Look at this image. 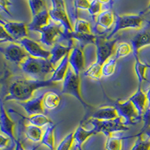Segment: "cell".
Segmentation results:
<instances>
[{
    "mask_svg": "<svg viewBox=\"0 0 150 150\" xmlns=\"http://www.w3.org/2000/svg\"><path fill=\"white\" fill-rule=\"evenodd\" d=\"M118 38H113L112 39H108L106 36L96 35V62L98 63L104 65L110 57L112 56L115 45Z\"/></svg>",
    "mask_w": 150,
    "mask_h": 150,
    "instance_id": "cell-9",
    "label": "cell"
},
{
    "mask_svg": "<svg viewBox=\"0 0 150 150\" xmlns=\"http://www.w3.org/2000/svg\"><path fill=\"white\" fill-rule=\"evenodd\" d=\"M62 93L74 96L80 104H82V106L86 110L92 108V106L85 102L81 96L80 75L76 74L71 66L68 68L63 83H62Z\"/></svg>",
    "mask_w": 150,
    "mask_h": 150,
    "instance_id": "cell-4",
    "label": "cell"
},
{
    "mask_svg": "<svg viewBox=\"0 0 150 150\" xmlns=\"http://www.w3.org/2000/svg\"><path fill=\"white\" fill-rule=\"evenodd\" d=\"M25 49L28 54L30 56H33L34 58L45 59H50L51 53L50 50L43 49L42 47L38 44L36 41L33 40L25 38L21 41H17Z\"/></svg>",
    "mask_w": 150,
    "mask_h": 150,
    "instance_id": "cell-12",
    "label": "cell"
},
{
    "mask_svg": "<svg viewBox=\"0 0 150 150\" xmlns=\"http://www.w3.org/2000/svg\"><path fill=\"white\" fill-rule=\"evenodd\" d=\"M56 83L51 80H36L33 79L18 78L11 83L8 93L5 96V101H16L25 102L34 96L35 91L40 88L55 86Z\"/></svg>",
    "mask_w": 150,
    "mask_h": 150,
    "instance_id": "cell-1",
    "label": "cell"
},
{
    "mask_svg": "<svg viewBox=\"0 0 150 150\" xmlns=\"http://www.w3.org/2000/svg\"><path fill=\"white\" fill-rule=\"evenodd\" d=\"M128 99L134 104L139 115L143 117V113L148 107V99L146 94L142 90V87L138 86L136 92Z\"/></svg>",
    "mask_w": 150,
    "mask_h": 150,
    "instance_id": "cell-19",
    "label": "cell"
},
{
    "mask_svg": "<svg viewBox=\"0 0 150 150\" xmlns=\"http://www.w3.org/2000/svg\"><path fill=\"white\" fill-rule=\"evenodd\" d=\"M73 32L79 34H92L90 23L83 19L77 18L73 24Z\"/></svg>",
    "mask_w": 150,
    "mask_h": 150,
    "instance_id": "cell-30",
    "label": "cell"
},
{
    "mask_svg": "<svg viewBox=\"0 0 150 150\" xmlns=\"http://www.w3.org/2000/svg\"><path fill=\"white\" fill-rule=\"evenodd\" d=\"M117 60L118 59L116 58V56L114 55H112L111 57H110L104 62L102 67V76H104V77H110L111 75L114 74Z\"/></svg>",
    "mask_w": 150,
    "mask_h": 150,
    "instance_id": "cell-32",
    "label": "cell"
},
{
    "mask_svg": "<svg viewBox=\"0 0 150 150\" xmlns=\"http://www.w3.org/2000/svg\"><path fill=\"white\" fill-rule=\"evenodd\" d=\"M29 8H30L32 15L37 14L38 12L41 11V10L47 7L46 3L45 1H38V0H30L28 1Z\"/></svg>",
    "mask_w": 150,
    "mask_h": 150,
    "instance_id": "cell-37",
    "label": "cell"
},
{
    "mask_svg": "<svg viewBox=\"0 0 150 150\" xmlns=\"http://www.w3.org/2000/svg\"><path fill=\"white\" fill-rule=\"evenodd\" d=\"M70 54V53H69ZM69 54L66 55L64 59L61 61L59 65L55 69L54 72L53 73L52 77L50 78L52 82L57 83L59 82H63L64 79L65 77L67 71L69 68Z\"/></svg>",
    "mask_w": 150,
    "mask_h": 150,
    "instance_id": "cell-23",
    "label": "cell"
},
{
    "mask_svg": "<svg viewBox=\"0 0 150 150\" xmlns=\"http://www.w3.org/2000/svg\"><path fill=\"white\" fill-rule=\"evenodd\" d=\"M142 120L143 121V126L138 134L143 133L146 129L150 127V108H147V109L146 110L143 115Z\"/></svg>",
    "mask_w": 150,
    "mask_h": 150,
    "instance_id": "cell-38",
    "label": "cell"
},
{
    "mask_svg": "<svg viewBox=\"0 0 150 150\" xmlns=\"http://www.w3.org/2000/svg\"><path fill=\"white\" fill-rule=\"evenodd\" d=\"M138 134L146 135V136L147 137H149V138L150 139V127H149V128H147V129H146L145 131H143V133H141V134Z\"/></svg>",
    "mask_w": 150,
    "mask_h": 150,
    "instance_id": "cell-43",
    "label": "cell"
},
{
    "mask_svg": "<svg viewBox=\"0 0 150 150\" xmlns=\"http://www.w3.org/2000/svg\"><path fill=\"white\" fill-rule=\"evenodd\" d=\"M146 23H148L149 25V26H150V21H146Z\"/></svg>",
    "mask_w": 150,
    "mask_h": 150,
    "instance_id": "cell-49",
    "label": "cell"
},
{
    "mask_svg": "<svg viewBox=\"0 0 150 150\" xmlns=\"http://www.w3.org/2000/svg\"><path fill=\"white\" fill-rule=\"evenodd\" d=\"M1 26L4 27L8 33L16 41L23 39L28 36V25L23 22L8 21L1 20Z\"/></svg>",
    "mask_w": 150,
    "mask_h": 150,
    "instance_id": "cell-11",
    "label": "cell"
},
{
    "mask_svg": "<svg viewBox=\"0 0 150 150\" xmlns=\"http://www.w3.org/2000/svg\"><path fill=\"white\" fill-rule=\"evenodd\" d=\"M21 146H22V143H21L20 140H17V142H16V145H15V148H14V150H21Z\"/></svg>",
    "mask_w": 150,
    "mask_h": 150,
    "instance_id": "cell-44",
    "label": "cell"
},
{
    "mask_svg": "<svg viewBox=\"0 0 150 150\" xmlns=\"http://www.w3.org/2000/svg\"><path fill=\"white\" fill-rule=\"evenodd\" d=\"M50 18L49 14V10L47 8L38 12L37 14L33 15V19L30 23L27 24L28 29L32 32H38L41 28L47 26L49 23V20Z\"/></svg>",
    "mask_w": 150,
    "mask_h": 150,
    "instance_id": "cell-18",
    "label": "cell"
},
{
    "mask_svg": "<svg viewBox=\"0 0 150 150\" xmlns=\"http://www.w3.org/2000/svg\"><path fill=\"white\" fill-rule=\"evenodd\" d=\"M57 124L51 123L46 126L44 134H43L42 140L41 143L46 146L50 150H55V137L54 132Z\"/></svg>",
    "mask_w": 150,
    "mask_h": 150,
    "instance_id": "cell-24",
    "label": "cell"
},
{
    "mask_svg": "<svg viewBox=\"0 0 150 150\" xmlns=\"http://www.w3.org/2000/svg\"><path fill=\"white\" fill-rule=\"evenodd\" d=\"M69 65L76 74L80 75L85 65V59L82 48L78 46H74L72 48L69 54Z\"/></svg>",
    "mask_w": 150,
    "mask_h": 150,
    "instance_id": "cell-17",
    "label": "cell"
},
{
    "mask_svg": "<svg viewBox=\"0 0 150 150\" xmlns=\"http://www.w3.org/2000/svg\"><path fill=\"white\" fill-rule=\"evenodd\" d=\"M43 134H44V131L42 128L39 127L35 126L29 123L25 126V135L26 138L31 141L35 142V143L41 142Z\"/></svg>",
    "mask_w": 150,
    "mask_h": 150,
    "instance_id": "cell-26",
    "label": "cell"
},
{
    "mask_svg": "<svg viewBox=\"0 0 150 150\" xmlns=\"http://www.w3.org/2000/svg\"><path fill=\"white\" fill-rule=\"evenodd\" d=\"M41 35L39 41L47 46H54L56 43L66 40L64 28L59 23H50L38 31Z\"/></svg>",
    "mask_w": 150,
    "mask_h": 150,
    "instance_id": "cell-7",
    "label": "cell"
},
{
    "mask_svg": "<svg viewBox=\"0 0 150 150\" xmlns=\"http://www.w3.org/2000/svg\"><path fill=\"white\" fill-rule=\"evenodd\" d=\"M143 13L140 14H129L123 15H116L114 26L110 33L106 36L108 39L113 38L115 35L123 29H140L142 27L143 23Z\"/></svg>",
    "mask_w": 150,
    "mask_h": 150,
    "instance_id": "cell-5",
    "label": "cell"
},
{
    "mask_svg": "<svg viewBox=\"0 0 150 150\" xmlns=\"http://www.w3.org/2000/svg\"><path fill=\"white\" fill-rule=\"evenodd\" d=\"M102 67L103 65L95 62L92 65L87 68V70L84 71V76L96 80H99L102 77Z\"/></svg>",
    "mask_w": 150,
    "mask_h": 150,
    "instance_id": "cell-31",
    "label": "cell"
},
{
    "mask_svg": "<svg viewBox=\"0 0 150 150\" xmlns=\"http://www.w3.org/2000/svg\"><path fill=\"white\" fill-rule=\"evenodd\" d=\"M86 122L92 125V128L95 130L96 134L98 133H102L105 135L106 137H108L112 134L129 130V127L126 126L124 124L122 120L120 117L116 120H110V121H100L92 118H89Z\"/></svg>",
    "mask_w": 150,
    "mask_h": 150,
    "instance_id": "cell-6",
    "label": "cell"
},
{
    "mask_svg": "<svg viewBox=\"0 0 150 150\" xmlns=\"http://www.w3.org/2000/svg\"><path fill=\"white\" fill-rule=\"evenodd\" d=\"M123 137L120 132L112 134L107 137L105 143L106 150H122Z\"/></svg>",
    "mask_w": 150,
    "mask_h": 150,
    "instance_id": "cell-27",
    "label": "cell"
},
{
    "mask_svg": "<svg viewBox=\"0 0 150 150\" xmlns=\"http://www.w3.org/2000/svg\"><path fill=\"white\" fill-rule=\"evenodd\" d=\"M49 14L53 21L62 26L65 33L73 32V26L68 15L65 2L61 0L51 1V8L49 9Z\"/></svg>",
    "mask_w": 150,
    "mask_h": 150,
    "instance_id": "cell-8",
    "label": "cell"
},
{
    "mask_svg": "<svg viewBox=\"0 0 150 150\" xmlns=\"http://www.w3.org/2000/svg\"><path fill=\"white\" fill-rule=\"evenodd\" d=\"M61 102V98L54 92H47L43 98L44 108L49 110H52L59 107Z\"/></svg>",
    "mask_w": 150,
    "mask_h": 150,
    "instance_id": "cell-25",
    "label": "cell"
},
{
    "mask_svg": "<svg viewBox=\"0 0 150 150\" xmlns=\"http://www.w3.org/2000/svg\"><path fill=\"white\" fill-rule=\"evenodd\" d=\"M146 94L147 99H148V107H147V108H150V87L148 89V90H147L146 93Z\"/></svg>",
    "mask_w": 150,
    "mask_h": 150,
    "instance_id": "cell-45",
    "label": "cell"
},
{
    "mask_svg": "<svg viewBox=\"0 0 150 150\" xmlns=\"http://www.w3.org/2000/svg\"><path fill=\"white\" fill-rule=\"evenodd\" d=\"M103 8L101 1H98V0L91 1L90 6H89V8L88 9V12L92 20H95L96 17L97 18L98 16L101 14Z\"/></svg>",
    "mask_w": 150,
    "mask_h": 150,
    "instance_id": "cell-36",
    "label": "cell"
},
{
    "mask_svg": "<svg viewBox=\"0 0 150 150\" xmlns=\"http://www.w3.org/2000/svg\"><path fill=\"white\" fill-rule=\"evenodd\" d=\"M110 104L116 110L119 116L122 120L126 126L136 125L142 120V116L139 115L137 110L129 99L126 101L110 100Z\"/></svg>",
    "mask_w": 150,
    "mask_h": 150,
    "instance_id": "cell-3",
    "label": "cell"
},
{
    "mask_svg": "<svg viewBox=\"0 0 150 150\" xmlns=\"http://www.w3.org/2000/svg\"><path fill=\"white\" fill-rule=\"evenodd\" d=\"M74 8L76 9H83V10H87L89 8L91 1H86V0H77L73 2Z\"/></svg>",
    "mask_w": 150,
    "mask_h": 150,
    "instance_id": "cell-40",
    "label": "cell"
},
{
    "mask_svg": "<svg viewBox=\"0 0 150 150\" xmlns=\"http://www.w3.org/2000/svg\"><path fill=\"white\" fill-rule=\"evenodd\" d=\"M38 147H39V145L36 146H34V147H33V148H32V149H29V150H37V149L38 148ZM21 150H26V149H25L23 148V145L21 146Z\"/></svg>",
    "mask_w": 150,
    "mask_h": 150,
    "instance_id": "cell-47",
    "label": "cell"
},
{
    "mask_svg": "<svg viewBox=\"0 0 150 150\" xmlns=\"http://www.w3.org/2000/svg\"><path fill=\"white\" fill-rule=\"evenodd\" d=\"M0 119H1V132L3 134L8 137L11 140L12 143L16 145L17 139L14 135V122L12 121L10 116L8 114L7 111L5 109V107L3 105V103H1L0 105Z\"/></svg>",
    "mask_w": 150,
    "mask_h": 150,
    "instance_id": "cell-14",
    "label": "cell"
},
{
    "mask_svg": "<svg viewBox=\"0 0 150 150\" xmlns=\"http://www.w3.org/2000/svg\"><path fill=\"white\" fill-rule=\"evenodd\" d=\"M21 69L31 79L36 80H46L45 78L49 74L53 73L54 66L50 59L34 58L29 56L20 65Z\"/></svg>",
    "mask_w": 150,
    "mask_h": 150,
    "instance_id": "cell-2",
    "label": "cell"
},
{
    "mask_svg": "<svg viewBox=\"0 0 150 150\" xmlns=\"http://www.w3.org/2000/svg\"><path fill=\"white\" fill-rule=\"evenodd\" d=\"M11 2L8 1H2L1 0L0 1V8L2 10H4L5 11V13H7L8 14L10 15V12H9L8 7H10Z\"/></svg>",
    "mask_w": 150,
    "mask_h": 150,
    "instance_id": "cell-42",
    "label": "cell"
},
{
    "mask_svg": "<svg viewBox=\"0 0 150 150\" xmlns=\"http://www.w3.org/2000/svg\"><path fill=\"white\" fill-rule=\"evenodd\" d=\"M132 53V47L130 44L126 42H123L120 44L116 47V51H115L114 56L117 59L120 58H123L125 56H128Z\"/></svg>",
    "mask_w": 150,
    "mask_h": 150,
    "instance_id": "cell-34",
    "label": "cell"
},
{
    "mask_svg": "<svg viewBox=\"0 0 150 150\" xmlns=\"http://www.w3.org/2000/svg\"><path fill=\"white\" fill-rule=\"evenodd\" d=\"M0 28H1V33H0V41L1 43L4 42H11L14 43L16 42L15 40L6 32L4 27L0 25Z\"/></svg>",
    "mask_w": 150,
    "mask_h": 150,
    "instance_id": "cell-39",
    "label": "cell"
},
{
    "mask_svg": "<svg viewBox=\"0 0 150 150\" xmlns=\"http://www.w3.org/2000/svg\"><path fill=\"white\" fill-rule=\"evenodd\" d=\"M149 25L141 29L131 40L132 53L134 59H139V51L143 47L150 45V28Z\"/></svg>",
    "mask_w": 150,
    "mask_h": 150,
    "instance_id": "cell-13",
    "label": "cell"
},
{
    "mask_svg": "<svg viewBox=\"0 0 150 150\" xmlns=\"http://www.w3.org/2000/svg\"><path fill=\"white\" fill-rule=\"evenodd\" d=\"M29 124L33 125L35 126L42 128L44 126H47L48 125L53 123L52 120L47 117L46 115L44 113L42 114L33 115V116H29V118H26Z\"/></svg>",
    "mask_w": 150,
    "mask_h": 150,
    "instance_id": "cell-29",
    "label": "cell"
},
{
    "mask_svg": "<svg viewBox=\"0 0 150 150\" xmlns=\"http://www.w3.org/2000/svg\"><path fill=\"white\" fill-rule=\"evenodd\" d=\"M1 52L6 59L11 62L19 65H21L29 56L25 49L16 42L10 43L5 47H2Z\"/></svg>",
    "mask_w": 150,
    "mask_h": 150,
    "instance_id": "cell-10",
    "label": "cell"
},
{
    "mask_svg": "<svg viewBox=\"0 0 150 150\" xmlns=\"http://www.w3.org/2000/svg\"><path fill=\"white\" fill-rule=\"evenodd\" d=\"M71 150H79V149L77 148V147L76 146H74V145L73 148H72V149H71Z\"/></svg>",
    "mask_w": 150,
    "mask_h": 150,
    "instance_id": "cell-48",
    "label": "cell"
},
{
    "mask_svg": "<svg viewBox=\"0 0 150 150\" xmlns=\"http://www.w3.org/2000/svg\"><path fill=\"white\" fill-rule=\"evenodd\" d=\"M120 117L117 111L112 106H105L101 107L96 110L90 118L95 120H100V121H110V120H114Z\"/></svg>",
    "mask_w": 150,
    "mask_h": 150,
    "instance_id": "cell-20",
    "label": "cell"
},
{
    "mask_svg": "<svg viewBox=\"0 0 150 150\" xmlns=\"http://www.w3.org/2000/svg\"><path fill=\"white\" fill-rule=\"evenodd\" d=\"M143 136L138 134L135 136L137 137V140L130 150H150V139L149 137L143 139Z\"/></svg>",
    "mask_w": 150,
    "mask_h": 150,
    "instance_id": "cell-33",
    "label": "cell"
},
{
    "mask_svg": "<svg viewBox=\"0 0 150 150\" xmlns=\"http://www.w3.org/2000/svg\"><path fill=\"white\" fill-rule=\"evenodd\" d=\"M115 18L116 17L112 9L102 11L96 18V26L107 30L114 24Z\"/></svg>",
    "mask_w": 150,
    "mask_h": 150,
    "instance_id": "cell-22",
    "label": "cell"
},
{
    "mask_svg": "<svg viewBox=\"0 0 150 150\" xmlns=\"http://www.w3.org/2000/svg\"><path fill=\"white\" fill-rule=\"evenodd\" d=\"M45 93L34 96L30 100L25 102H18L19 104L22 106L25 111L29 116L33 115L42 114L45 112L44 105H43V98Z\"/></svg>",
    "mask_w": 150,
    "mask_h": 150,
    "instance_id": "cell-16",
    "label": "cell"
},
{
    "mask_svg": "<svg viewBox=\"0 0 150 150\" xmlns=\"http://www.w3.org/2000/svg\"><path fill=\"white\" fill-rule=\"evenodd\" d=\"M96 134V131L93 128L91 130H86L80 125L74 131V146L79 149V150H83L82 146L88 139L92 135Z\"/></svg>",
    "mask_w": 150,
    "mask_h": 150,
    "instance_id": "cell-21",
    "label": "cell"
},
{
    "mask_svg": "<svg viewBox=\"0 0 150 150\" xmlns=\"http://www.w3.org/2000/svg\"><path fill=\"white\" fill-rule=\"evenodd\" d=\"M148 12H150V2H149V4L148 5V6H147L146 8L143 11L142 13H143V14H146V13H148Z\"/></svg>",
    "mask_w": 150,
    "mask_h": 150,
    "instance_id": "cell-46",
    "label": "cell"
},
{
    "mask_svg": "<svg viewBox=\"0 0 150 150\" xmlns=\"http://www.w3.org/2000/svg\"><path fill=\"white\" fill-rule=\"evenodd\" d=\"M73 145H74V132H71L62 139L56 150H71Z\"/></svg>",
    "mask_w": 150,
    "mask_h": 150,
    "instance_id": "cell-35",
    "label": "cell"
},
{
    "mask_svg": "<svg viewBox=\"0 0 150 150\" xmlns=\"http://www.w3.org/2000/svg\"><path fill=\"white\" fill-rule=\"evenodd\" d=\"M10 142H11L12 143L11 140L8 137H7L6 135L1 133V135H0V149H1V150H4L5 149H7L9 145V143H10ZM13 144H14V143H13Z\"/></svg>",
    "mask_w": 150,
    "mask_h": 150,
    "instance_id": "cell-41",
    "label": "cell"
},
{
    "mask_svg": "<svg viewBox=\"0 0 150 150\" xmlns=\"http://www.w3.org/2000/svg\"><path fill=\"white\" fill-rule=\"evenodd\" d=\"M67 41H68L67 45H62L60 42L56 43L50 50L51 56L50 58V61L54 67L56 66L58 62H59L60 60L62 61L66 55L69 54L71 51L72 48L75 46L74 43L72 40L68 39L67 40Z\"/></svg>",
    "mask_w": 150,
    "mask_h": 150,
    "instance_id": "cell-15",
    "label": "cell"
},
{
    "mask_svg": "<svg viewBox=\"0 0 150 150\" xmlns=\"http://www.w3.org/2000/svg\"><path fill=\"white\" fill-rule=\"evenodd\" d=\"M148 68H150V65L140 61V58L135 59L134 71L138 80V86H142V84L144 81H146V73Z\"/></svg>",
    "mask_w": 150,
    "mask_h": 150,
    "instance_id": "cell-28",
    "label": "cell"
}]
</instances>
